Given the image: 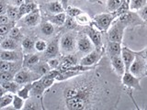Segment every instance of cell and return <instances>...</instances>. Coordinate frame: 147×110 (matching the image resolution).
Masks as SVG:
<instances>
[{
    "label": "cell",
    "instance_id": "6da1fadb",
    "mask_svg": "<svg viewBox=\"0 0 147 110\" xmlns=\"http://www.w3.org/2000/svg\"><path fill=\"white\" fill-rule=\"evenodd\" d=\"M93 69L89 71L90 74L86 75V72H82L78 75L79 79L76 80L75 84L64 89L63 97L65 100L66 109L86 110L103 108L100 100H103V98L107 99L109 91L106 85L100 81L98 73H92Z\"/></svg>",
    "mask_w": 147,
    "mask_h": 110
},
{
    "label": "cell",
    "instance_id": "816d5d0a",
    "mask_svg": "<svg viewBox=\"0 0 147 110\" xmlns=\"http://www.w3.org/2000/svg\"><path fill=\"white\" fill-rule=\"evenodd\" d=\"M7 92L5 90V88H4V87L1 85H0V97H1V96H3L5 94H7Z\"/></svg>",
    "mask_w": 147,
    "mask_h": 110
},
{
    "label": "cell",
    "instance_id": "d6986e66",
    "mask_svg": "<svg viewBox=\"0 0 147 110\" xmlns=\"http://www.w3.org/2000/svg\"><path fill=\"white\" fill-rule=\"evenodd\" d=\"M46 89L44 88L43 85L41 84V82L40 80V78L38 80H36L34 82H32L31 84V89H30V96H35V97H40L41 96Z\"/></svg>",
    "mask_w": 147,
    "mask_h": 110
},
{
    "label": "cell",
    "instance_id": "7402d4cb",
    "mask_svg": "<svg viewBox=\"0 0 147 110\" xmlns=\"http://www.w3.org/2000/svg\"><path fill=\"white\" fill-rule=\"evenodd\" d=\"M40 62V57L38 55L36 54H29V55H26L23 59V63H22V66L23 68H30L35 64H37Z\"/></svg>",
    "mask_w": 147,
    "mask_h": 110
},
{
    "label": "cell",
    "instance_id": "52a82bcc",
    "mask_svg": "<svg viewBox=\"0 0 147 110\" xmlns=\"http://www.w3.org/2000/svg\"><path fill=\"white\" fill-rule=\"evenodd\" d=\"M40 77H41L40 75L37 74L36 72L31 71L30 69L24 68V69H20V71H18L15 73L14 81L17 82L18 85H26V84H29V82H32L36 80H38Z\"/></svg>",
    "mask_w": 147,
    "mask_h": 110
},
{
    "label": "cell",
    "instance_id": "4316f807",
    "mask_svg": "<svg viewBox=\"0 0 147 110\" xmlns=\"http://www.w3.org/2000/svg\"><path fill=\"white\" fill-rule=\"evenodd\" d=\"M18 47V40L11 38H5L3 42L0 45V48L2 50H16Z\"/></svg>",
    "mask_w": 147,
    "mask_h": 110
},
{
    "label": "cell",
    "instance_id": "f546056e",
    "mask_svg": "<svg viewBox=\"0 0 147 110\" xmlns=\"http://www.w3.org/2000/svg\"><path fill=\"white\" fill-rule=\"evenodd\" d=\"M147 5V0H130L129 7L131 11H139Z\"/></svg>",
    "mask_w": 147,
    "mask_h": 110
},
{
    "label": "cell",
    "instance_id": "c3c4849f",
    "mask_svg": "<svg viewBox=\"0 0 147 110\" xmlns=\"http://www.w3.org/2000/svg\"><path fill=\"white\" fill-rule=\"evenodd\" d=\"M9 21H10V19H9V17H7V15H6V14L0 15V25L6 24V23H8Z\"/></svg>",
    "mask_w": 147,
    "mask_h": 110
},
{
    "label": "cell",
    "instance_id": "d6a6232c",
    "mask_svg": "<svg viewBox=\"0 0 147 110\" xmlns=\"http://www.w3.org/2000/svg\"><path fill=\"white\" fill-rule=\"evenodd\" d=\"M40 30L44 35L51 36L54 31V26H53V23H51L50 21H46V22H44V23L41 24Z\"/></svg>",
    "mask_w": 147,
    "mask_h": 110
},
{
    "label": "cell",
    "instance_id": "bcb514c9",
    "mask_svg": "<svg viewBox=\"0 0 147 110\" xmlns=\"http://www.w3.org/2000/svg\"><path fill=\"white\" fill-rule=\"evenodd\" d=\"M7 4L6 3L5 0H0V15L7 13Z\"/></svg>",
    "mask_w": 147,
    "mask_h": 110
},
{
    "label": "cell",
    "instance_id": "9f6ffc18",
    "mask_svg": "<svg viewBox=\"0 0 147 110\" xmlns=\"http://www.w3.org/2000/svg\"><path fill=\"white\" fill-rule=\"evenodd\" d=\"M126 2H128V3H130V0H125Z\"/></svg>",
    "mask_w": 147,
    "mask_h": 110
},
{
    "label": "cell",
    "instance_id": "7c38bea8",
    "mask_svg": "<svg viewBox=\"0 0 147 110\" xmlns=\"http://www.w3.org/2000/svg\"><path fill=\"white\" fill-rule=\"evenodd\" d=\"M109 59L114 72H116V74L121 77V75L125 72V65H124L123 60L121 58V54L110 56L109 57Z\"/></svg>",
    "mask_w": 147,
    "mask_h": 110
},
{
    "label": "cell",
    "instance_id": "d590c367",
    "mask_svg": "<svg viewBox=\"0 0 147 110\" xmlns=\"http://www.w3.org/2000/svg\"><path fill=\"white\" fill-rule=\"evenodd\" d=\"M40 80L41 84L43 85L44 88H45L46 90L49 89L50 87H52V86H53V85L54 84V81H55L54 78L50 77V76H49V75H47V74L42 75V76H41V77L40 78Z\"/></svg>",
    "mask_w": 147,
    "mask_h": 110
},
{
    "label": "cell",
    "instance_id": "2e32d148",
    "mask_svg": "<svg viewBox=\"0 0 147 110\" xmlns=\"http://www.w3.org/2000/svg\"><path fill=\"white\" fill-rule=\"evenodd\" d=\"M121 43L115 42V41H107L105 46L106 53H107L108 57L115 56V55H119L121 53Z\"/></svg>",
    "mask_w": 147,
    "mask_h": 110
},
{
    "label": "cell",
    "instance_id": "e0dca14e",
    "mask_svg": "<svg viewBox=\"0 0 147 110\" xmlns=\"http://www.w3.org/2000/svg\"><path fill=\"white\" fill-rule=\"evenodd\" d=\"M59 40L58 39H55L52 42L47 45V48L45 50V57L51 59L56 57L58 53H60V48H59Z\"/></svg>",
    "mask_w": 147,
    "mask_h": 110
},
{
    "label": "cell",
    "instance_id": "cb8c5ba5",
    "mask_svg": "<svg viewBox=\"0 0 147 110\" xmlns=\"http://www.w3.org/2000/svg\"><path fill=\"white\" fill-rule=\"evenodd\" d=\"M7 15L9 17V19L12 21H16L18 19H20V10H18V7L13 6V5H7Z\"/></svg>",
    "mask_w": 147,
    "mask_h": 110
},
{
    "label": "cell",
    "instance_id": "f6af8a7d",
    "mask_svg": "<svg viewBox=\"0 0 147 110\" xmlns=\"http://www.w3.org/2000/svg\"><path fill=\"white\" fill-rule=\"evenodd\" d=\"M137 12L140 15V17H142V19L144 20V24H147V5H146L145 7H142L141 10L137 11Z\"/></svg>",
    "mask_w": 147,
    "mask_h": 110
},
{
    "label": "cell",
    "instance_id": "8992f818",
    "mask_svg": "<svg viewBox=\"0 0 147 110\" xmlns=\"http://www.w3.org/2000/svg\"><path fill=\"white\" fill-rule=\"evenodd\" d=\"M125 30H126V28L122 24H121V23L118 22L117 20H114L112 22L111 26H110L109 29L108 30V31L106 32V34H107V40L122 43Z\"/></svg>",
    "mask_w": 147,
    "mask_h": 110
},
{
    "label": "cell",
    "instance_id": "ac0fdd59",
    "mask_svg": "<svg viewBox=\"0 0 147 110\" xmlns=\"http://www.w3.org/2000/svg\"><path fill=\"white\" fill-rule=\"evenodd\" d=\"M78 63H79V61H78L76 55H74L72 53L66 54L63 58L61 65H60V70H65V69H68L74 65H76Z\"/></svg>",
    "mask_w": 147,
    "mask_h": 110
},
{
    "label": "cell",
    "instance_id": "9c48e42d",
    "mask_svg": "<svg viewBox=\"0 0 147 110\" xmlns=\"http://www.w3.org/2000/svg\"><path fill=\"white\" fill-rule=\"evenodd\" d=\"M141 79L142 78L133 75L129 71H125V72L121 75V84L123 86L127 88V91L132 90H142L141 86Z\"/></svg>",
    "mask_w": 147,
    "mask_h": 110
},
{
    "label": "cell",
    "instance_id": "277c9868",
    "mask_svg": "<svg viewBox=\"0 0 147 110\" xmlns=\"http://www.w3.org/2000/svg\"><path fill=\"white\" fill-rule=\"evenodd\" d=\"M118 22L122 24L125 28L128 27H137V26H144V22L142 19V17L138 14L137 11L129 10L125 13L119 16L116 19Z\"/></svg>",
    "mask_w": 147,
    "mask_h": 110
},
{
    "label": "cell",
    "instance_id": "6f0895ef",
    "mask_svg": "<svg viewBox=\"0 0 147 110\" xmlns=\"http://www.w3.org/2000/svg\"><path fill=\"white\" fill-rule=\"evenodd\" d=\"M146 60H147V58H146Z\"/></svg>",
    "mask_w": 147,
    "mask_h": 110
},
{
    "label": "cell",
    "instance_id": "ffe728a7",
    "mask_svg": "<svg viewBox=\"0 0 147 110\" xmlns=\"http://www.w3.org/2000/svg\"><path fill=\"white\" fill-rule=\"evenodd\" d=\"M66 17H67L66 13H64V12L58 13V14H52V15L48 16V21L60 27V26L64 25Z\"/></svg>",
    "mask_w": 147,
    "mask_h": 110
},
{
    "label": "cell",
    "instance_id": "7dc6e473",
    "mask_svg": "<svg viewBox=\"0 0 147 110\" xmlns=\"http://www.w3.org/2000/svg\"><path fill=\"white\" fill-rule=\"evenodd\" d=\"M23 109H39L38 104L32 102V101H30L29 103H25L24 108Z\"/></svg>",
    "mask_w": 147,
    "mask_h": 110
},
{
    "label": "cell",
    "instance_id": "e575fe53",
    "mask_svg": "<svg viewBox=\"0 0 147 110\" xmlns=\"http://www.w3.org/2000/svg\"><path fill=\"white\" fill-rule=\"evenodd\" d=\"M13 95H12V93H7L0 97V109H2L4 107H7V105H9L10 104H12Z\"/></svg>",
    "mask_w": 147,
    "mask_h": 110
},
{
    "label": "cell",
    "instance_id": "83f0119b",
    "mask_svg": "<svg viewBox=\"0 0 147 110\" xmlns=\"http://www.w3.org/2000/svg\"><path fill=\"white\" fill-rule=\"evenodd\" d=\"M31 84L32 82H29V84H26L23 85L21 88H20L17 92V95L18 96H20L23 99L28 100L30 99V89H31Z\"/></svg>",
    "mask_w": 147,
    "mask_h": 110
},
{
    "label": "cell",
    "instance_id": "f35d334b",
    "mask_svg": "<svg viewBox=\"0 0 147 110\" xmlns=\"http://www.w3.org/2000/svg\"><path fill=\"white\" fill-rule=\"evenodd\" d=\"M15 74L13 72H6V71H0V82H7L13 81Z\"/></svg>",
    "mask_w": 147,
    "mask_h": 110
},
{
    "label": "cell",
    "instance_id": "ba28073f",
    "mask_svg": "<svg viewBox=\"0 0 147 110\" xmlns=\"http://www.w3.org/2000/svg\"><path fill=\"white\" fill-rule=\"evenodd\" d=\"M85 33L88 36V38L92 41V43L94 44L95 48L96 50H104V43L102 39V32L93 25L90 24L88 26H86Z\"/></svg>",
    "mask_w": 147,
    "mask_h": 110
},
{
    "label": "cell",
    "instance_id": "9a60e30c",
    "mask_svg": "<svg viewBox=\"0 0 147 110\" xmlns=\"http://www.w3.org/2000/svg\"><path fill=\"white\" fill-rule=\"evenodd\" d=\"M23 21L24 23L29 27H35L40 23V10L38 8H36L35 10H33L32 12L27 14V15L24 16V18H23Z\"/></svg>",
    "mask_w": 147,
    "mask_h": 110
},
{
    "label": "cell",
    "instance_id": "11a10c76",
    "mask_svg": "<svg viewBox=\"0 0 147 110\" xmlns=\"http://www.w3.org/2000/svg\"><path fill=\"white\" fill-rule=\"evenodd\" d=\"M87 1H89V2L94 3V2H98V0H87Z\"/></svg>",
    "mask_w": 147,
    "mask_h": 110
},
{
    "label": "cell",
    "instance_id": "f1b7e54d",
    "mask_svg": "<svg viewBox=\"0 0 147 110\" xmlns=\"http://www.w3.org/2000/svg\"><path fill=\"white\" fill-rule=\"evenodd\" d=\"M76 18V21L78 25H80V26H88L90 24H92V18L87 15L86 13L85 12H83L81 13L79 16H77Z\"/></svg>",
    "mask_w": 147,
    "mask_h": 110
},
{
    "label": "cell",
    "instance_id": "1f68e13d",
    "mask_svg": "<svg viewBox=\"0 0 147 110\" xmlns=\"http://www.w3.org/2000/svg\"><path fill=\"white\" fill-rule=\"evenodd\" d=\"M25 99H23L20 96H18L17 94L13 95V100H12V105L14 109L16 110H21L24 108L25 105Z\"/></svg>",
    "mask_w": 147,
    "mask_h": 110
},
{
    "label": "cell",
    "instance_id": "7a4b0ae2",
    "mask_svg": "<svg viewBox=\"0 0 147 110\" xmlns=\"http://www.w3.org/2000/svg\"><path fill=\"white\" fill-rule=\"evenodd\" d=\"M129 72L140 78L147 76V60L142 52V50L140 52H136L135 59L130 66Z\"/></svg>",
    "mask_w": 147,
    "mask_h": 110
},
{
    "label": "cell",
    "instance_id": "681fc988",
    "mask_svg": "<svg viewBox=\"0 0 147 110\" xmlns=\"http://www.w3.org/2000/svg\"><path fill=\"white\" fill-rule=\"evenodd\" d=\"M10 2H11V5H13V6L20 7L24 3V0H10Z\"/></svg>",
    "mask_w": 147,
    "mask_h": 110
},
{
    "label": "cell",
    "instance_id": "836d02e7",
    "mask_svg": "<svg viewBox=\"0 0 147 110\" xmlns=\"http://www.w3.org/2000/svg\"><path fill=\"white\" fill-rule=\"evenodd\" d=\"M124 0H108L107 1V11L115 12L121 7V5Z\"/></svg>",
    "mask_w": 147,
    "mask_h": 110
},
{
    "label": "cell",
    "instance_id": "8d00e7d4",
    "mask_svg": "<svg viewBox=\"0 0 147 110\" xmlns=\"http://www.w3.org/2000/svg\"><path fill=\"white\" fill-rule=\"evenodd\" d=\"M67 16L72 17H76L77 16H79L81 13H83V10L80 8H78L76 7H73V6H68L65 9Z\"/></svg>",
    "mask_w": 147,
    "mask_h": 110
},
{
    "label": "cell",
    "instance_id": "d4e9b609",
    "mask_svg": "<svg viewBox=\"0 0 147 110\" xmlns=\"http://www.w3.org/2000/svg\"><path fill=\"white\" fill-rule=\"evenodd\" d=\"M5 90H6L7 93H12V94H15L18 92V90L20 89V85L18 84L17 82L15 81H7V82H0Z\"/></svg>",
    "mask_w": 147,
    "mask_h": 110
},
{
    "label": "cell",
    "instance_id": "60d3db41",
    "mask_svg": "<svg viewBox=\"0 0 147 110\" xmlns=\"http://www.w3.org/2000/svg\"><path fill=\"white\" fill-rule=\"evenodd\" d=\"M8 37L11 39H14L16 40H18L21 38V32L20 30L17 27H13L10 30V31L8 32Z\"/></svg>",
    "mask_w": 147,
    "mask_h": 110
},
{
    "label": "cell",
    "instance_id": "5b68a950",
    "mask_svg": "<svg viewBox=\"0 0 147 110\" xmlns=\"http://www.w3.org/2000/svg\"><path fill=\"white\" fill-rule=\"evenodd\" d=\"M76 41H77L76 36L75 34H73L72 32L63 34L59 41L60 53L64 55L73 53L76 49Z\"/></svg>",
    "mask_w": 147,
    "mask_h": 110
},
{
    "label": "cell",
    "instance_id": "30bf717a",
    "mask_svg": "<svg viewBox=\"0 0 147 110\" xmlns=\"http://www.w3.org/2000/svg\"><path fill=\"white\" fill-rule=\"evenodd\" d=\"M104 53V50H93L89 53H87L86 56L80 59L79 64L83 66H88L92 67L96 65L99 61L102 58V55Z\"/></svg>",
    "mask_w": 147,
    "mask_h": 110
},
{
    "label": "cell",
    "instance_id": "4fadbf2b",
    "mask_svg": "<svg viewBox=\"0 0 147 110\" xmlns=\"http://www.w3.org/2000/svg\"><path fill=\"white\" fill-rule=\"evenodd\" d=\"M121 58L123 60L124 65H125V71H129L130 66L133 62L136 56V52L128 48L127 46H122L121 47Z\"/></svg>",
    "mask_w": 147,
    "mask_h": 110
},
{
    "label": "cell",
    "instance_id": "3957f363",
    "mask_svg": "<svg viewBox=\"0 0 147 110\" xmlns=\"http://www.w3.org/2000/svg\"><path fill=\"white\" fill-rule=\"evenodd\" d=\"M117 17L113 12H105L95 15L92 18V24L101 32L106 33Z\"/></svg>",
    "mask_w": 147,
    "mask_h": 110
},
{
    "label": "cell",
    "instance_id": "f5cc1de1",
    "mask_svg": "<svg viewBox=\"0 0 147 110\" xmlns=\"http://www.w3.org/2000/svg\"><path fill=\"white\" fill-rule=\"evenodd\" d=\"M5 40V36L3 35H0V45H1V43L3 42V40Z\"/></svg>",
    "mask_w": 147,
    "mask_h": 110
},
{
    "label": "cell",
    "instance_id": "8fae6325",
    "mask_svg": "<svg viewBox=\"0 0 147 110\" xmlns=\"http://www.w3.org/2000/svg\"><path fill=\"white\" fill-rule=\"evenodd\" d=\"M94 47H95L94 44L92 43V41L88 38V36L85 32L78 36L76 41V48L80 52L87 54L94 50Z\"/></svg>",
    "mask_w": 147,
    "mask_h": 110
},
{
    "label": "cell",
    "instance_id": "7bdbcfd3",
    "mask_svg": "<svg viewBox=\"0 0 147 110\" xmlns=\"http://www.w3.org/2000/svg\"><path fill=\"white\" fill-rule=\"evenodd\" d=\"M47 43H46V41L43 40H37L35 42V45H34V49L37 50V52H45L46 48H47Z\"/></svg>",
    "mask_w": 147,
    "mask_h": 110
},
{
    "label": "cell",
    "instance_id": "db71d44e",
    "mask_svg": "<svg viewBox=\"0 0 147 110\" xmlns=\"http://www.w3.org/2000/svg\"><path fill=\"white\" fill-rule=\"evenodd\" d=\"M33 0H24V3H32Z\"/></svg>",
    "mask_w": 147,
    "mask_h": 110
},
{
    "label": "cell",
    "instance_id": "f907efd6",
    "mask_svg": "<svg viewBox=\"0 0 147 110\" xmlns=\"http://www.w3.org/2000/svg\"><path fill=\"white\" fill-rule=\"evenodd\" d=\"M60 3L63 5V7L64 8V10L66 9V7H68V0H60Z\"/></svg>",
    "mask_w": 147,
    "mask_h": 110
},
{
    "label": "cell",
    "instance_id": "ab89813d",
    "mask_svg": "<svg viewBox=\"0 0 147 110\" xmlns=\"http://www.w3.org/2000/svg\"><path fill=\"white\" fill-rule=\"evenodd\" d=\"M34 45H35L34 40L30 38H25L22 41V47L27 52H30L34 48Z\"/></svg>",
    "mask_w": 147,
    "mask_h": 110
},
{
    "label": "cell",
    "instance_id": "5bb4252c",
    "mask_svg": "<svg viewBox=\"0 0 147 110\" xmlns=\"http://www.w3.org/2000/svg\"><path fill=\"white\" fill-rule=\"evenodd\" d=\"M22 59V54L15 50H0V60L8 62H20Z\"/></svg>",
    "mask_w": 147,
    "mask_h": 110
},
{
    "label": "cell",
    "instance_id": "44dd1931",
    "mask_svg": "<svg viewBox=\"0 0 147 110\" xmlns=\"http://www.w3.org/2000/svg\"><path fill=\"white\" fill-rule=\"evenodd\" d=\"M31 71H33L34 72H36L37 74H39L40 76L44 75L45 73H47L50 70L51 68L49 66V64L47 62H38L37 64H35V65H33L32 67L30 68Z\"/></svg>",
    "mask_w": 147,
    "mask_h": 110
},
{
    "label": "cell",
    "instance_id": "b9f144b4",
    "mask_svg": "<svg viewBox=\"0 0 147 110\" xmlns=\"http://www.w3.org/2000/svg\"><path fill=\"white\" fill-rule=\"evenodd\" d=\"M77 25L78 24L76 23L75 17H69V16L66 17L65 22H64V26H65L66 29H68V30H74L75 28H76Z\"/></svg>",
    "mask_w": 147,
    "mask_h": 110
},
{
    "label": "cell",
    "instance_id": "ee69618b",
    "mask_svg": "<svg viewBox=\"0 0 147 110\" xmlns=\"http://www.w3.org/2000/svg\"><path fill=\"white\" fill-rule=\"evenodd\" d=\"M47 63L49 64L51 69H58V67H60V65H61V62L59 61V59L55 58V57L49 59Z\"/></svg>",
    "mask_w": 147,
    "mask_h": 110
},
{
    "label": "cell",
    "instance_id": "74e56055",
    "mask_svg": "<svg viewBox=\"0 0 147 110\" xmlns=\"http://www.w3.org/2000/svg\"><path fill=\"white\" fill-rule=\"evenodd\" d=\"M15 21H9L8 23H6V24H1L0 25V35L6 36L10 30L13 27H15Z\"/></svg>",
    "mask_w": 147,
    "mask_h": 110
},
{
    "label": "cell",
    "instance_id": "4dcf8cb0",
    "mask_svg": "<svg viewBox=\"0 0 147 110\" xmlns=\"http://www.w3.org/2000/svg\"><path fill=\"white\" fill-rule=\"evenodd\" d=\"M18 62H8V61H3L0 60V71H6V72H13Z\"/></svg>",
    "mask_w": 147,
    "mask_h": 110
},
{
    "label": "cell",
    "instance_id": "603a6c76",
    "mask_svg": "<svg viewBox=\"0 0 147 110\" xmlns=\"http://www.w3.org/2000/svg\"><path fill=\"white\" fill-rule=\"evenodd\" d=\"M46 9L51 13V14H58L64 12V8L63 5L59 1H52L50 3H47L46 5Z\"/></svg>",
    "mask_w": 147,
    "mask_h": 110
},
{
    "label": "cell",
    "instance_id": "484cf974",
    "mask_svg": "<svg viewBox=\"0 0 147 110\" xmlns=\"http://www.w3.org/2000/svg\"><path fill=\"white\" fill-rule=\"evenodd\" d=\"M37 8L36 4H34L33 2L32 3H23L21 6L18 7V10H20V16L24 17L27 14H29L30 12H32L33 10Z\"/></svg>",
    "mask_w": 147,
    "mask_h": 110
}]
</instances>
